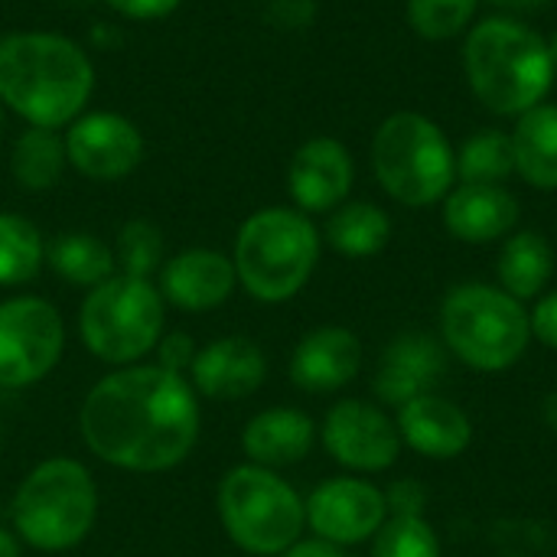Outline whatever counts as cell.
Here are the masks:
<instances>
[{"label": "cell", "instance_id": "obj_42", "mask_svg": "<svg viewBox=\"0 0 557 557\" xmlns=\"http://www.w3.org/2000/svg\"><path fill=\"white\" fill-rule=\"evenodd\" d=\"M3 121H7V117H3V104H0V134H3Z\"/></svg>", "mask_w": 557, "mask_h": 557}, {"label": "cell", "instance_id": "obj_21", "mask_svg": "<svg viewBox=\"0 0 557 557\" xmlns=\"http://www.w3.org/2000/svg\"><path fill=\"white\" fill-rule=\"evenodd\" d=\"M320 437V428L313 418L300 408H264L258 411L245 431H242V450L248 463L264 467V470H284L297 467L310 457L313 444Z\"/></svg>", "mask_w": 557, "mask_h": 557}, {"label": "cell", "instance_id": "obj_37", "mask_svg": "<svg viewBox=\"0 0 557 557\" xmlns=\"http://www.w3.org/2000/svg\"><path fill=\"white\" fill-rule=\"evenodd\" d=\"M281 557H349V555H346V548L330 545V542H323V539H300L297 545H290V548H287Z\"/></svg>", "mask_w": 557, "mask_h": 557}, {"label": "cell", "instance_id": "obj_3", "mask_svg": "<svg viewBox=\"0 0 557 557\" xmlns=\"http://www.w3.org/2000/svg\"><path fill=\"white\" fill-rule=\"evenodd\" d=\"M463 72L476 101L499 117L542 104L557 75L548 39L512 16H486L467 29Z\"/></svg>", "mask_w": 557, "mask_h": 557}, {"label": "cell", "instance_id": "obj_9", "mask_svg": "<svg viewBox=\"0 0 557 557\" xmlns=\"http://www.w3.org/2000/svg\"><path fill=\"white\" fill-rule=\"evenodd\" d=\"M166 300L157 281L114 274L91 287L78 307V336L85 349L114 369L137 366L163 336Z\"/></svg>", "mask_w": 557, "mask_h": 557}, {"label": "cell", "instance_id": "obj_24", "mask_svg": "<svg viewBox=\"0 0 557 557\" xmlns=\"http://www.w3.org/2000/svg\"><path fill=\"white\" fill-rule=\"evenodd\" d=\"M323 238L343 258H375L392 242V219L382 206L369 199H346L330 212Z\"/></svg>", "mask_w": 557, "mask_h": 557}, {"label": "cell", "instance_id": "obj_1", "mask_svg": "<svg viewBox=\"0 0 557 557\" xmlns=\"http://www.w3.org/2000/svg\"><path fill=\"white\" fill-rule=\"evenodd\" d=\"M202 428L199 395L189 379L137 362L98 379L82 408L85 447L108 467L127 473H166L180 467Z\"/></svg>", "mask_w": 557, "mask_h": 557}, {"label": "cell", "instance_id": "obj_26", "mask_svg": "<svg viewBox=\"0 0 557 557\" xmlns=\"http://www.w3.org/2000/svg\"><path fill=\"white\" fill-rule=\"evenodd\" d=\"M69 166L65 137L52 127H23L10 150V173L20 189L46 193L52 189Z\"/></svg>", "mask_w": 557, "mask_h": 557}, {"label": "cell", "instance_id": "obj_6", "mask_svg": "<svg viewBox=\"0 0 557 557\" xmlns=\"http://www.w3.org/2000/svg\"><path fill=\"white\" fill-rule=\"evenodd\" d=\"M16 539L36 552H69L88 539L98 522V483L85 463L49 457L16 486L10 503Z\"/></svg>", "mask_w": 557, "mask_h": 557}, {"label": "cell", "instance_id": "obj_23", "mask_svg": "<svg viewBox=\"0 0 557 557\" xmlns=\"http://www.w3.org/2000/svg\"><path fill=\"white\" fill-rule=\"evenodd\" d=\"M552 274H555V248L542 232L525 228L503 238L496 258V281L506 294H512L522 304L539 300L548 290Z\"/></svg>", "mask_w": 557, "mask_h": 557}, {"label": "cell", "instance_id": "obj_40", "mask_svg": "<svg viewBox=\"0 0 557 557\" xmlns=\"http://www.w3.org/2000/svg\"><path fill=\"white\" fill-rule=\"evenodd\" d=\"M483 3H493L499 10H532V7H542L548 0H483Z\"/></svg>", "mask_w": 557, "mask_h": 557}, {"label": "cell", "instance_id": "obj_34", "mask_svg": "<svg viewBox=\"0 0 557 557\" xmlns=\"http://www.w3.org/2000/svg\"><path fill=\"white\" fill-rule=\"evenodd\" d=\"M535 307L529 310V323H532V339H539L545 349L557 352V290H545L539 300H532Z\"/></svg>", "mask_w": 557, "mask_h": 557}, {"label": "cell", "instance_id": "obj_31", "mask_svg": "<svg viewBox=\"0 0 557 557\" xmlns=\"http://www.w3.org/2000/svg\"><path fill=\"white\" fill-rule=\"evenodd\" d=\"M369 557H444L441 539L428 519H395L375 532Z\"/></svg>", "mask_w": 557, "mask_h": 557}, {"label": "cell", "instance_id": "obj_2", "mask_svg": "<svg viewBox=\"0 0 557 557\" xmlns=\"http://www.w3.org/2000/svg\"><path fill=\"white\" fill-rule=\"evenodd\" d=\"M95 91L88 52L49 29H16L0 36V104L29 127H69L85 114Z\"/></svg>", "mask_w": 557, "mask_h": 557}, {"label": "cell", "instance_id": "obj_15", "mask_svg": "<svg viewBox=\"0 0 557 557\" xmlns=\"http://www.w3.org/2000/svg\"><path fill=\"white\" fill-rule=\"evenodd\" d=\"M447 349L431 333H398L379 356L372 392L382 408H401L411 398L437 392L447 375Z\"/></svg>", "mask_w": 557, "mask_h": 557}, {"label": "cell", "instance_id": "obj_5", "mask_svg": "<svg viewBox=\"0 0 557 557\" xmlns=\"http://www.w3.org/2000/svg\"><path fill=\"white\" fill-rule=\"evenodd\" d=\"M441 343L473 372H509L532 346L529 307L499 284H457L441 304Z\"/></svg>", "mask_w": 557, "mask_h": 557}, {"label": "cell", "instance_id": "obj_38", "mask_svg": "<svg viewBox=\"0 0 557 557\" xmlns=\"http://www.w3.org/2000/svg\"><path fill=\"white\" fill-rule=\"evenodd\" d=\"M0 557H23V542L13 529H0Z\"/></svg>", "mask_w": 557, "mask_h": 557}, {"label": "cell", "instance_id": "obj_36", "mask_svg": "<svg viewBox=\"0 0 557 557\" xmlns=\"http://www.w3.org/2000/svg\"><path fill=\"white\" fill-rule=\"evenodd\" d=\"M317 16V3L313 0H274V20L281 26H310Z\"/></svg>", "mask_w": 557, "mask_h": 557}, {"label": "cell", "instance_id": "obj_18", "mask_svg": "<svg viewBox=\"0 0 557 557\" xmlns=\"http://www.w3.org/2000/svg\"><path fill=\"white\" fill-rule=\"evenodd\" d=\"M395 424H398L401 444L424 460H437V463L457 460L473 444L470 414L457 401L437 392H428L395 408Z\"/></svg>", "mask_w": 557, "mask_h": 557}, {"label": "cell", "instance_id": "obj_35", "mask_svg": "<svg viewBox=\"0 0 557 557\" xmlns=\"http://www.w3.org/2000/svg\"><path fill=\"white\" fill-rule=\"evenodd\" d=\"M104 3L127 20L147 23V20H163L170 13H176L183 0H104Z\"/></svg>", "mask_w": 557, "mask_h": 557}, {"label": "cell", "instance_id": "obj_30", "mask_svg": "<svg viewBox=\"0 0 557 557\" xmlns=\"http://www.w3.org/2000/svg\"><path fill=\"white\" fill-rule=\"evenodd\" d=\"M480 0H408L405 13L411 29L428 42H447L463 36L476 23Z\"/></svg>", "mask_w": 557, "mask_h": 557}, {"label": "cell", "instance_id": "obj_29", "mask_svg": "<svg viewBox=\"0 0 557 557\" xmlns=\"http://www.w3.org/2000/svg\"><path fill=\"white\" fill-rule=\"evenodd\" d=\"M114 261H117V274L127 277H144L153 281L163 268V235L153 222L147 219H131L121 225L117 238H114Z\"/></svg>", "mask_w": 557, "mask_h": 557}, {"label": "cell", "instance_id": "obj_28", "mask_svg": "<svg viewBox=\"0 0 557 557\" xmlns=\"http://www.w3.org/2000/svg\"><path fill=\"white\" fill-rule=\"evenodd\" d=\"M516 173L512 137L506 131L486 127L467 137L457 150V180L460 183H506Z\"/></svg>", "mask_w": 557, "mask_h": 557}, {"label": "cell", "instance_id": "obj_19", "mask_svg": "<svg viewBox=\"0 0 557 557\" xmlns=\"http://www.w3.org/2000/svg\"><path fill=\"white\" fill-rule=\"evenodd\" d=\"M362 339L346 326H317L290 352V382L307 395H333L362 372Z\"/></svg>", "mask_w": 557, "mask_h": 557}, {"label": "cell", "instance_id": "obj_13", "mask_svg": "<svg viewBox=\"0 0 557 557\" xmlns=\"http://www.w3.org/2000/svg\"><path fill=\"white\" fill-rule=\"evenodd\" d=\"M69 166L95 183H117L131 176L144 160L140 127L117 111H85L65 131Z\"/></svg>", "mask_w": 557, "mask_h": 557}, {"label": "cell", "instance_id": "obj_22", "mask_svg": "<svg viewBox=\"0 0 557 557\" xmlns=\"http://www.w3.org/2000/svg\"><path fill=\"white\" fill-rule=\"evenodd\" d=\"M516 176L532 189H557V104L542 101L516 117L512 127Z\"/></svg>", "mask_w": 557, "mask_h": 557}, {"label": "cell", "instance_id": "obj_17", "mask_svg": "<svg viewBox=\"0 0 557 557\" xmlns=\"http://www.w3.org/2000/svg\"><path fill=\"white\" fill-rule=\"evenodd\" d=\"M157 287L166 307H176L183 313H209L235 294L238 274L232 255H222L215 248H186L163 261Z\"/></svg>", "mask_w": 557, "mask_h": 557}, {"label": "cell", "instance_id": "obj_11", "mask_svg": "<svg viewBox=\"0 0 557 557\" xmlns=\"http://www.w3.org/2000/svg\"><path fill=\"white\" fill-rule=\"evenodd\" d=\"M320 444L352 476L385 473L405 450L395 418L382 405L362 398H343L326 411Z\"/></svg>", "mask_w": 557, "mask_h": 557}, {"label": "cell", "instance_id": "obj_8", "mask_svg": "<svg viewBox=\"0 0 557 557\" xmlns=\"http://www.w3.org/2000/svg\"><path fill=\"white\" fill-rule=\"evenodd\" d=\"M215 506L228 542L245 555L281 557L307 532L304 496L277 470L232 467L219 483Z\"/></svg>", "mask_w": 557, "mask_h": 557}, {"label": "cell", "instance_id": "obj_4", "mask_svg": "<svg viewBox=\"0 0 557 557\" xmlns=\"http://www.w3.org/2000/svg\"><path fill=\"white\" fill-rule=\"evenodd\" d=\"M320 248L323 235L307 212L268 206L242 222L232 264L248 297L258 304H287L310 284Z\"/></svg>", "mask_w": 557, "mask_h": 557}, {"label": "cell", "instance_id": "obj_7", "mask_svg": "<svg viewBox=\"0 0 557 557\" xmlns=\"http://www.w3.org/2000/svg\"><path fill=\"white\" fill-rule=\"evenodd\" d=\"M372 173L395 202L428 209L457 186V150L434 117L395 111L375 127Z\"/></svg>", "mask_w": 557, "mask_h": 557}, {"label": "cell", "instance_id": "obj_33", "mask_svg": "<svg viewBox=\"0 0 557 557\" xmlns=\"http://www.w3.org/2000/svg\"><path fill=\"white\" fill-rule=\"evenodd\" d=\"M196 349H199V346L193 343V336H186V333H170V336H160V343H157L153 352H157V366H160V369L183 375V372H189Z\"/></svg>", "mask_w": 557, "mask_h": 557}, {"label": "cell", "instance_id": "obj_25", "mask_svg": "<svg viewBox=\"0 0 557 557\" xmlns=\"http://www.w3.org/2000/svg\"><path fill=\"white\" fill-rule=\"evenodd\" d=\"M46 264L72 287H98L117 274L114 248L91 232H62L46 242Z\"/></svg>", "mask_w": 557, "mask_h": 557}, {"label": "cell", "instance_id": "obj_16", "mask_svg": "<svg viewBox=\"0 0 557 557\" xmlns=\"http://www.w3.org/2000/svg\"><path fill=\"white\" fill-rule=\"evenodd\" d=\"M268 379L264 349L248 336H219L196 349L189 366V385L199 398L242 401L251 398Z\"/></svg>", "mask_w": 557, "mask_h": 557}, {"label": "cell", "instance_id": "obj_27", "mask_svg": "<svg viewBox=\"0 0 557 557\" xmlns=\"http://www.w3.org/2000/svg\"><path fill=\"white\" fill-rule=\"evenodd\" d=\"M46 264L42 232L20 212H0V287L33 281Z\"/></svg>", "mask_w": 557, "mask_h": 557}, {"label": "cell", "instance_id": "obj_20", "mask_svg": "<svg viewBox=\"0 0 557 557\" xmlns=\"http://www.w3.org/2000/svg\"><path fill=\"white\" fill-rule=\"evenodd\" d=\"M444 228L463 245L503 242L516 232L522 206L503 183H457L444 196Z\"/></svg>", "mask_w": 557, "mask_h": 557}, {"label": "cell", "instance_id": "obj_10", "mask_svg": "<svg viewBox=\"0 0 557 557\" xmlns=\"http://www.w3.org/2000/svg\"><path fill=\"white\" fill-rule=\"evenodd\" d=\"M65 323L42 297H10L0 304V388H29L62 359Z\"/></svg>", "mask_w": 557, "mask_h": 557}, {"label": "cell", "instance_id": "obj_41", "mask_svg": "<svg viewBox=\"0 0 557 557\" xmlns=\"http://www.w3.org/2000/svg\"><path fill=\"white\" fill-rule=\"evenodd\" d=\"M548 52H552V65H555V72H557V33L548 36Z\"/></svg>", "mask_w": 557, "mask_h": 557}, {"label": "cell", "instance_id": "obj_14", "mask_svg": "<svg viewBox=\"0 0 557 557\" xmlns=\"http://www.w3.org/2000/svg\"><path fill=\"white\" fill-rule=\"evenodd\" d=\"M356 183V160L336 137L304 140L287 163V193L294 209L307 215H330L343 206Z\"/></svg>", "mask_w": 557, "mask_h": 557}, {"label": "cell", "instance_id": "obj_12", "mask_svg": "<svg viewBox=\"0 0 557 557\" xmlns=\"http://www.w3.org/2000/svg\"><path fill=\"white\" fill-rule=\"evenodd\" d=\"M307 529L313 539H323L339 548H356L375 539L388 522L385 493L362 476H333L323 480L307 499Z\"/></svg>", "mask_w": 557, "mask_h": 557}, {"label": "cell", "instance_id": "obj_32", "mask_svg": "<svg viewBox=\"0 0 557 557\" xmlns=\"http://www.w3.org/2000/svg\"><path fill=\"white\" fill-rule=\"evenodd\" d=\"M382 493H385L388 516H395V519H424L428 503H431L428 486L414 476H401V480L388 483Z\"/></svg>", "mask_w": 557, "mask_h": 557}, {"label": "cell", "instance_id": "obj_39", "mask_svg": "<svg viewBox=\"0 0 557 557\" xmlns=\"http://www.w3.org/2000/svg\"><path fill=\"white\" fill-rule=\"evenodd\" d=\"M542 421L552 434H557V388L542 398Z\"/></svg>", "mask_w": 557, "mask_h": 557}]
</instances>
